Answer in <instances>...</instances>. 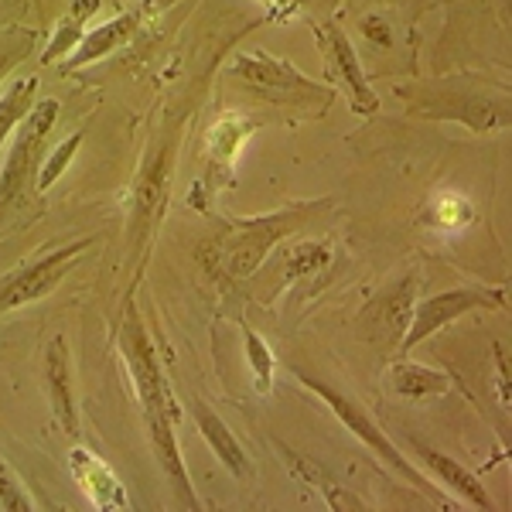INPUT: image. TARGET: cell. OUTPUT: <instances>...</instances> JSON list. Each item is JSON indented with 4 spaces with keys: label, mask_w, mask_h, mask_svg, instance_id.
Returning a JSON list of instances; mask_svg holds the SVG:
<instances>
[{
    "label": "cell",
    "mask_w": 512,
    "mask_h": 512,
    "mask_svg": "<svg viewBox=\"0 0 512 512\" xmlns=\"http://www.w3.org/2000/svg\"><path fill=\"white\" fill-rule=\"evenodd\" d=\"M123 359H127L130 373H134L140 407H144V417H147V431H151V444H154V454H158L164 475H168L171 485H175L181 506L198 509L195 489L185 475L181 451L175 441V417H178L175 396H171L168 379L161 373L158 352H154L151 338H147V332L140 328L137 318H130L127 328H123Z\"/></svg>",
    "instance_id": "cell-1"
},
{
    "label": "cell",
    "mask_w": 512,
    "mask_h": 512,
    "mask_svg": "<svg viewBox=\"0 0 512 512\" xmlns=\"http://www.w3.org/2000/svg\"><path fill=\"white\" fill-rule=\"evenodd\" d=\"M301 383L308 386V390H315V393L321 396V400H325L328 407L335 410V417L342 420V424L349 427V431H352L355 437H359L362 444H369V448H373V451L379 454V458H386V461H390V465L396 468V472H400V475H407L410 482H414L417 489L427 495V499H434V502H441V506H448V502L441 499V492H437L434 485L427 482V478H420V475L414 472V465H410V461L403 458V454L393 448V444H390V437H386L383 431H379V427L373 424V417H369L366 410L359 407V403L349 400V396H342L338 390H332V386L318 383V379H308V376H304Z\"/></svg>",
    "instance_id": "cell-2"
},
{
    "label": "cell",
    "mask_w": 512,
    "mask_h": 512,
    "mask_svg": "<svg viewBox=\"0 0 512 512\" xmlns=\"http://www.w3.org/2000/svg\"><path fill=\"white\" fill-rule=\"evenodd\" d=\"M55 117H59V103L55 99H41L38 106H31L28 117L21 120L18 144H14L4 175H0V209H7L14 198L28 192L31 171L41 168V147H45V137L52 134Z\"/></svg>",
    "instance_id": "cell-3"
},
{
    "label": "cell",
    "mask_w": 512,
    "mask_h": 512,
    "mask_svg": "<svg viewBox=\"0 0 512 512\" xmlns=\"http://www.w3.org/2000/svg\"><path fill=\"white\" fill-rule=\"evenodd\" d=\"M86 246H93V239H79V243H69L55 253L38 256V260H31L28 267L14 270L7 280H0V315H4V311L21 308V304L41 301L45 294H52L55 287L65 280V274H69L72 263L79 260Z\"/></svg>",
    "instance_id": "cell-4"
},
{
    "label": "cell",
    "mask_w": 512,
    "mask_h": 512,
    "mask_svg": "<svg viewBox=\"0 0 512 512\" xmlns=\"http://www.w3.org/2000/svg\"><path fill=\"white\" fill-rule=\"evenodd\" d=\"M506 301V291H492V287H454V291H444L431 297V301H420L410 315V325L403 332V349H414V345L424 342L427 335L441 332L444 325H451L458 315L475 308H499Z\"/></svg>",
    "instance_id": "cell-5"
},
{
    "label": "cell",
    "mask_w": 512,
    "mask_h": 512,
    "mask_svg": "<svg viewBox=\"0 0 512 512\" xmlns=\"http://www.w3.org/2000/svg\"><path fill=\"white\" fill-rule=\"evenodd\" d=\"M233 72L236 76H243L253 89H260V93H267L274 99L308 96V99H328V103H332V96H335L332 89L318 86L315 79H308L304 72H297L291 62L274 59V55H263V52L239 55Z\"/></svg>",
    "instance_id": "cell-6"
},
{
    "label": "cell",
    "mask_w": 512,
    "mask_h": 512,
    "mask_svg": "<svg viewBox=\"0 0 512 512\" xmlns=\"http://www.w3.org/2000/svg\"><path fill=\"white\" fill-rule=\"evenodd\" d=\"M318 35H321V45H325V62H328L332 82H342L345 86L352 110L373 113L379 106V99L373 89H369L366 76H362V65L355 59V48H352V41L345 38V31L338 28V24H325V28H318Z\"/></svg>",
    "instance_id": "cell-7"
},
{
    "label": "cell",
    "mask_w": 512,
    "mask_h": 512,
    "mask_svg": "<svg viewBox=\"0 0 512 512\" xmlns=\"http://www.w3.org/2000/svg\"><path fill=\"white\" fill-rule=\"evenodd\" d=\"M171 161H175V140L158 144L147 154V164L140 168L134 185V233L144 236L147 226H154L168 202V181H171Z\"/></svg>",
    "instance_id": "cell-8"
},
{
    "label": "cell",
    "mask_w": 512,
    "mask_h": 512,
    "mask_svg": "<svg viewBox=\"0 0 512 512\" xmlns=\"http://www.w3.org/2000/svg\"><path fill=\"white\" fill-rule=\"evenodd\" d=\"M294 222H297V212H294V216H270V219H256V222L239 226L233 233V239L226 243L229 274H236V277L250 274L256 263L267 256L270 246H274L284 233H291Z\"/></svg>",
    "instance_id": "cell-9"
},
{
    "label": "cell",
    "mask_w": 512,
    "mask_h": 512,
    "mask_svg": "<svg viewBox=\"0 0 512 512\" xmlns=\"http://www.w3.org/2000/svg\"><path fill=\"white\" fill-rule=\"evenodd\" d=\"M69 468L72 475H76V482L82 485V492L93 499L96 509H127L130 499L127 492H123L120 478L110 472V465H103V461L96 458L93 451L86 448H72L69 451Z\"/></svg>",
    "instance_id": "cell-10"
},
{
    "label": "cell",
    "mask_w": 512,
    "mask_h": 512,
    "mask_svg": "<svg viewBox=\"0 0 512 512\" xmlns=\"http://www.w3.org/2000/svg\"><path fill=\"white\" fill-rule=\"evenodd\" d=\"M45 386H48V403H52L55 420L79 437V410H76V390L69 379V352H65V338L59 335L45 349Z\"/></svg>",
    "instance_id": "cell-11"
},
{
    "label": "cell",
    "mask_w": 512,
    "mask_h": 512,
    "mask_svg": "<svg viewBox=\"0 0 512 512\" xmlns=\"http://www.w3.org/2000/svg\"><path fill=\"white\" fill-rule=\"evenodd\" d=\"M137 28H140V14L137 11L117 14L113 21L99 24V28H93L89 35H82V41L76 45V55L69 59V69H79V65L99 62L103 55L117 52V48H123L130 38L137 35Z\"/></svg>",
    "instance_id": "cell-12"
},
{
    "label": "cell",
    "mask_w": 512,
    "mask_h": 512,
    "mask_svg": "<svg viewBox=\"0 0 512 512\" xmlns=\"http://www.w3.org/2000/svg\"><path fill=\"white\" fill-rule=\"evenodd\" d=\"M192 414H195L198 431H202V437H205V444L216 451L219 465H226L236 478H246V451L239 448V441L226 427V420H222L219 414H212L202 400H192Z\"/></svg>",
    "instance_id": "cell-13"
},
{
    "label": "cell",
    "mask_w": 512,
    "mask_h": 512,
    "mask_svg": "<svg viewBox=\"0 0 512 512\" xmlns=\"http://www.w3.org/2000/svg\"><path fill=\"white\" fill-rule=\"evenodd\" d=\"M99 11V0H72V7L62 14L59 28H55V38L48 41L45 55H41V62H55L62 59V55L76 52V45L82 41V28L89 24V18Z\"/></svg>",
    "instance_id": "cell-14"
},
{
    "label": "cell",
    "mask_w": 512,
    "mask_h": 512,
    "mask_svg": "<svg viewBox=\"0 0 512 512\" xmlns=\"http://www.w3.org/2000/svg\"><path fill=\"white\" fill-rule=\"evenodd\" d=\"M390 383L400 396L420 400V396H441L448 393V376L437 373V369L417 366V362H396L390 369Z\"/></svg>",
    "instance_id": "cell-15"
},
{
    "label": "cell",
    "mask_w": 512,
    "mask_h": 512,
    "mask_svg": "<svg viewBox=\"0 0 512 512\" xmlns=\"http://www.w3.org/2000/svg\"><path fill=\"white\" fill-rule=\"evenodd\" d=\"M420 454H424L427 465H431L434 472L441 475L454 492L465 495V499L472 502V506H478V509H492V499H489V495H485L482 485H478V478H475L472 472H465V465H458V461H451L448 454H437V451H427V448L420 451Z\"/></svg>",
    "instance_id": "cell-16"
},
{
    "label": "cell",
    "mask_w": 512,
    "mask_h": 512,
    "mask_svg": "<svg viewBox=\"0 0 512 512\" xmlns=\"http://www.w3.org/2000/svg\"><path fill=\"white\" fill-rule=\"evenodd\" d=\"M35 93H38L35 76L14 79L11 86L0 93V144H4V140L11 137V130L21 127V120L31 113V106H35Z\"/></svg>",
    "instance_id": "cell-17"
},
{
    "label": "cell",
    "mask_w": 512,
    "mask_h": 512,
    "mask_svg": "<svg viewBox=\"0 0 512 512\" xmlns=\"http://www.w3.org/2000/svg\"><path fill=\"white\" fill-rule=\"evenodd\" d=\"M414 291H417V277H407L379 297V311H383V321L390 325L393 335L407 332L410 315H414Z\"/></svg>",
    "instance_id": "cell-18"
},
{
    "label": "cell",
    "mask_w": 512,
    "mask_h": 512,
    "mask_svg": "<svg viewBox=\"0 0 512 512\" xmlns=\"http://www.w3.org/2000/svg\"><path fill=\"white\" fill-rule=\"evenodd\" d=\"M79 144H82V134H72L69 140H65V144H59L52 154H48L45 164H41V171H38V181H35L38 192H48V188H52L55 181L62 178V171L69 168V161H72V154H76Z\"/></svg>",
    "instance_id": "cell-19"
},
{
    "label": "cell",
    "mask_w": 512,
    "mask_h": 512,
    "mask_svg": "<svg viewBox=\"0 0 512 512\" xmlns=\"http://www.w3.org/2000/svg\"><path fill=\"white\" fill-rule=\"evenodd\" d=\"M332 253L325 250V243H301L297 250L287 256V274L301 277V274H318L321 267H328Z\"/></svg>",
    "instance_id": "cell-20"
},
{
    "label": "cell",
    "mask_w": 512,
    "mask_h": 512,
    "mask_svg": "<svg viewBox=\"0 0 512 512\" xmlns=\"http://www.w3.org/2000/svg\"><path fill=\"white\" fill-rule=\"evenodd\" d=\"M0 509L7 512H28L35 509V502L28 499V492H24V485L18 482V475L7 468V461L0 458Z\"/></svg>",
    "instance_id": "cell-21"
},
{
    "label": "cell",
    "mask_w": 512,
    "mask_h": 512,
    "mask_svg": "<svg viewBox=\"0 0 512 512\" xmlns=\"http://www.w3.org/2000/svg\"><path fill=\"white\" fill-rule=\"evenodd\" d=\"M246 355H250V366L256 369V383L260 390H270V379H274V355H270L267 342L260 335L246 328Z\"/></svg>",
    "instance_id": "cell-22"
},
{
    "label": "cell",
    "mask_w": 512,
    "mask_h": 512,
    "mask_svg": "<svg viewBox=\"0 0 512 512\" xmlns=\"http://www.w3.org/2000/svg\"><path fill=\"white\" fill-rule=\"evenodd\" d=\"M243 123L239 120H222L216 130H212V151H216V158L229 161L233 158V151L239 147V140H243Z\"/></svg>",
    "instance_id": "cell-23"
},
{
    "label": "cell",
    "mask_w": 512,
    "mask_h": 512,
    "mask_svg": "<svg viewBox=\"0 0 512 512\" xmlns=\"http://www.w3.org/2000/svg\"><path fill=\"white\" fill-rule=\"evenodd\" d=\"M437 216L448 226H461V222H468V205L461 198H444V202H437Z\"/></svg>",
    "instance_id": "cell-24"
},
{
    "label": "cell",
    "mask_w": 512,
    "mask_h": 512,
    "mask_svg": "<svg viewBox=\"0 0 512 512\" xmlns=\"http://www.w3.org/2000/svg\"><path fill=\"white\" fill-rule=\"evenodd\" d=\"M164 4H171V0H164ZM263 4H270L277 11V18H284V14L297 11V7H304L308 0H263Z\"/></svg>",
    "instance_id": "cell-25"
}]
</instances>
